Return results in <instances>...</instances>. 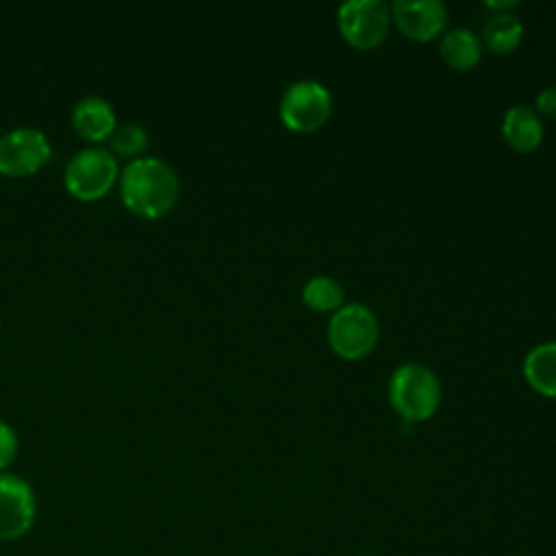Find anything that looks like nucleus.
Segmentation results:
<instances>
[{
    "label": "nucleus",
    "instance_id": "obj_1",
    "mask_svg": "<svg viewBox=\"0 0 556 556\" xmlns=\"http://www.w3.org/2000/svg\"><path fill=\"white\" fill-rule=\"evenodd\" d=\"M119 198L124 206L146 219L167 215L180 198V178L161 156L130 159L119 174Z\"/></svg>",
    "mask_w": 556,
    "mask_h": 556
},
{
    "label": "nucleus",
    "instance_id": "obj_2",
    "mask_svg": "<svg viewBox=\"0 0 556 556\" xmlns=\"http://www.w3.org/2000/svg\"><path fill=\"white\" fill-rule=\"evenodd\" d=\"M389 402L404 421H426L441 404V382L430 367L404 363L389 378Z\"/></svg>",
    "mask_w": 556,
    "mask_h": 556
},
{
    "label": "nucleus",
    "instance_id": "obj_3",
    "mask_svg": "<svg viewBox=\"0 0 556 556\" xmlns=\"http://www.w3.org/2000/svg\"><path fill=\"white\" fill-rule=\"evenodd\" d=\"M117 178V156L102 146H85L76 150L63 172L65 189L78 200H98L106 195Z\"/></svg>",
    "mask_w": 556,
    "mask_h": 556
},
{
    "label": "nucleus",
    "instance_id": "obj_4",
    "mask_svg": "<svg viewBox=\"0 0 556 556\" xmlns=\"http://www.w3.org/2000/svg\"><path fill=\"white\" fill-rule=\"evenodd\" d=\"M378 337V317L369 306L358 302L337 308L328 321V343L345 361L367 356L376 348Z\"/></svg>",
    "mask_w": 556,
    "mask_h": 556
},
{
    "label": "nucleus",
    "instance_id": "obj_5",
    "mask_svg": "<svg viewBox=\"0 0 556 556\" xmlns=\"http://www.w3.org/2000/svg\"><path fill=\"white\" fill-rule=\"evenodd\" d=\"M332 113L328 87L313 78L291 83L278 102L280 122L293 132H313L321 128Z\"/></svg>",
    "mask_w": 556,
    "mask_h": 556
},
{
    "label": "nucleus",
    "instance_id": "obj_6",
    "mask_svg": "<svg viewBox=\"0 0 556 556\" xmlns=\"http://www.w3.org/2000/svg\"><path fill=\"white\" fill-rule=\"evenodd\" d=\"M337 24L350 46L371 50L389 35L391 7L382 0H348L337 11Z\"/></svg>",
    "mask_w": 556,
    "mask_h": 556
},
{
    "label": "nucleus",
    "instance_id": "obj_7",
    "mask_svg": "<svg viewBox=\"0 0 556 556\" xmlns=\"http://www.w3.org/2000/svg\"><path fill=\"white\" fill-rule=\"evenodd\" d=\"M52 156V146L43 130L15 126L0 135V174L22 178L39 172Z\"/></svg>",
    "mask_w": 556,
    "mask_h": 556
},
{
    "label": "nucleus",
    "instance_id": "obj_8",
    "mask_svg": "<svg viewBox=\"0 0 556 556\" xmlns=\"http://www.w3.org/2000/svg\"><path fill=\"white\" fill-rule=\"evenodd\" d=\"M37 519L33 486L17 473L0 471V541H17L30 532Z\"/></svg>",
    "mask_w": 556,
    "mask_h": 556
},
{
    "label": "nucleus",
    "instance_id": "obj_9",
    "mask_svg": "<svg viewBox=\"0 0 556 556\" xmlns=\"http://www.w3.org/2000/svg\"><path fill=\"white\" fill-rule=\"evenodd\" d=\"M391 20L408 39L428 41L443 30L447 7L441 0H395L391 4Z\"/></svg>",
    "mask_w": 556,
    "mask_h": 556
},
{
    "label": "nucleus",
    "instance_id": "obj_10",
    "mask_svg": "<svg viewBox=\"0 0 556 556\" xmlns=\"http://www.w3.org/2000/svg\"><path fill=\"white\" fill-rule=\"evenodd\" d=\"M72 128L78 137L91 143H100L111 137L117 126V115L113 104L102 96H83L74 102L70 113Z\"/></svg>",
    "mask_w": 556,
    "mask_h": 556
},
{
    "label": "nucleus",
    "instance_id": "obj_11",
    "mask_svg": "<svg viewBox=\"0 0 556 556\" xmlns=\"http://www.w3.org/2000/svg\"><path fill=\"white\" fill-rule=\"evenodd\" d=\"M502 135L517 152L534 150L543 139V124L536 111L528 104H515L504 113Z\"/></svg>",
    "mask_w": 556,
    "mask_h": 556
},
{
    "label": "nucleus",
    "instance_id": "obj_12",
    "mask_svg": "<svg viewBox=\"0 0 556 556\" xmlns=\"http://www.w3.org/2000/svg\"><path fill=\"white\" fill-rule=\"evenodd\" d=\"M523 378L541 395L556 397V341L539 343L526 354Z\"/></svg>",
    "mask_w": 556,
    "mask_h": 556
},
{
    "label": "nucleus",
    "instance_id": "obj_13",
    "mask_svg": "<svg viewBox=\"0 0 556 556\" xmlns=\"http://www.w3.org/2000/svg\"><path fill=\"white\" fill-rule=\"evenodd\" d=\"M439 54L452 70L465 72L480 61L482 43L471 28H452L443 35Z\"/></svg>",
    "mask_w": 556,
    "mask_h": 556
},
{
    "label": "nucleus",
    "instance_id": "obj_14",
    "mask_svg": "<svg viewBox=\"0 0 556 556\" xmlns=\"http://www.w3.org/2000/svg\"><path fill=\"white\" fill-rule=\"evenodd\" d=\"M523 37V26L519 17L510 11L493 13L484 26H482V39L491 52L497 54H508L513 52Z\"/></svg>",
    "mask_w": 556,
    "mask_h": 556
},
{
    "label": "nucleus",
    "instance_id": "obj_15",
    "mask_svg": "<svg viewBox=\"0 0 556 556\" xmlns=\"http://www.w3.org/2000/svg\"><path fill=\"white\" fill-rule=\"evenodd\" d=\"M343 287L330 276H313L302 289V302L315 313H334L343 304Z\"/></svg>",
    "mask_w": 556,
    "mask_h": 556
},
{
    "label": "nucleus",
    "instance_id": "obj_16",
    "mask_svg": "<svg viewBox=\"0 0 556 556\" xmlns=\"http://www.w3.org/2000/svg\"><path fill=\"white\" fill-rule=\"evenodd\" d=\"M150 143L148 130L139 122H126L115 126V130L109 137V150L115 156H135L141 154Z\"/></svg>",
    "mask_w": 556,
    "mask_h": 556
},
{
    "label": "nucleus",
    "instance_id": "obj_17",
    "mask_svg": "<svg viewBox=\"0 0 556 556\" xmlns=\"http://www.w3.org/2000/svg\"><path fill=\"white\" fill-rule=\"evenodd\" d=\"M20 450V439L17 432L13 430L11 424L0 419V471H7V467L15 460Z\"/></svg>",
    "mask_w": 556,
    "mask_h": 556
},
{
    "label": "nucleus",
    "instance_id": "obj_18",
    "mask_svg": "<svg viewBox=\"0 0 556 556\" xmlns=\"http://www.w3.org/2000/svg\"><path fill=\"white\" fill-rule=\"evenodd\" d=\"M536 109L543 115L556 119V87H547L536 96Z\"/></svg>",
    "mask_w": 556,
    "mask_h": 556
},
{
    "label": "nucleus",
    "instance_id": "obj_19",
    "mask_svg": "<svg viewBox=\"0 0 556 556\" xmlns=\"http://www.w3.org/2000/svg\"><path fill=\"white\" fill-rule=\"evenodd\" d=\"M361 556H374V554H361Z\"/></svg>",
    "mask_w": 556,
    "mask_h": 556
}]
</instances>
